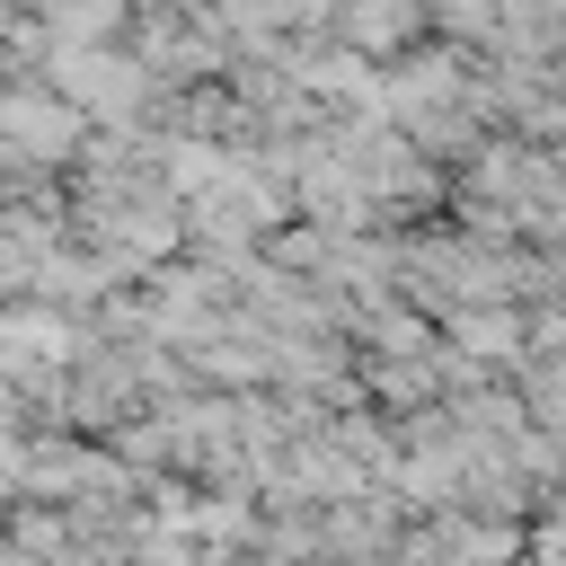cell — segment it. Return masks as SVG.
Here are the masks:
<instances>
[{
    "label": "cell",
    "instance_id": "7a4b0ae2",
    "mask_svg": "<svg viewBox=\"0 0 566 566\" xmlns=\"http://www.w3.org/2000/svg\"><path fill=\"white\" fill-rule=\"evenodd\" d=\"M62 88H80L88 106H124L142 80H124V62H115V53H71V62H62Z\"/></svg>",
    "mask_w": 566,
    "mask_h": 566
},
{
    "label": "cell",
    "instance_id": "6da1fadb",
    "mask_svg": "<svg viewBox=\"0 0 566 566\" xmlns=\"http://www.w3.org/2000/svg\"><path fill=\"white\" fill-rule=\"evenodd\" d=\"M44 354H71L62 318H0V371H35Z\"/></svg>",
    "mask_w": 566,
    "mask_h": 566
}]
</instances>
